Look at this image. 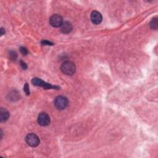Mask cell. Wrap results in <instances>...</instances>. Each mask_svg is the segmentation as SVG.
Returning a JSON list of instances; mask_svg holds the SVG:
<instances>
[{
    "mask_svg": "<svg viewBox=\"0 0 158 158\" xmlns=\"http://www.w3.org/2000/svg\"><path fill=\"white\" fill-rule=\"evenodd\" d=\"M61 70L62 73L65 75H72L75 72L76 67L73 62L66 61L62 64L61 66Z\"/></svg>",
    "mask_w": 158,
    "mask_h": 158,
    "instance_id": "6da1fadb",
    "label": "cell"
},
{
    "mask_svg": "<svg viewBox=\"0 0 158 158\" xmlns=\"http://www.w3.org/2000/svg\"><path fill=\"white\" fill-rule=\"evenodd\" d=\"M54 106L59 110L65 109L69 104V101L67 98L63 96H58L54 100Z\"/></svg>",
    "mask_w": 158,
    "mask_h": 158,
    "instance_id": "7a4b0ae2",
    "label": "cell"
},
{
    "mask_svg": "<svg viewBox=\"0 0 158 158\" xmlns=\"http://www.w3.org/2000/svg\"><path fill=\"white\" fill-rule=\"evenodd\" d=\"M25 139L27 145L31 147H37L40 144V139L35 133L28 134Z\"/></svg>",
    "mask_w": 158,
    "mask_h": 158,
    "instance_id": "3957f363",
    "label": "cell"
},
{
    "mask_svg": "<svg viewBox=\"0 0 158 158\" xmlns=\"http://www.w3.org/2000/svg\"><path fill=\"white\" fill-rule=\"evenodd\" d=\"M32 83L33 85L35 86H40L43 88L45 90L47 89H52V88H59L58 86H53L50 83H48L47 82H44L43 80H42L38 78H33L32 80Z\"/></svg>",
    "mask_w": 158,
    "mask_h": 158,
    "instance_id": "277c9868",
    "label": "cell"
},
{
    "mask_svg": "<svg viewBox=\"0 0 158 158\" xmlns=\"http://www.w3.org/2000/svg\"><path fill=\"white\" fill-rule=\"evenodd\" d=\"M38 122L41 126H47L50 124V118L46 112H42L38 115Z\"/></svg>",
    "mask_w": 158,
    "mask_h": 158,
    "instance_id": "5b68a950",
    "label": "cell"
},
{
    "mask_svg": "<svg viewBox=\"0 0 158 158\" xmlns=\"http://www.w3.org/2000/svg\"><path fill=\"white\" fill-rule=\"evenodd\" d=\"M62 23V17L59 14H54L50 18V24L53 27H59Z\"/></svg>",
    "mask_w": 158,
    "mask_h": 158,
    "instance_id": "8992f818",
    "label": "cell"
},
{
    "mask_svg": "<svg viewBox=\"0 0 158 158\" xmlns=\"http://www.w3.org/2000/svg\"><path fill=\"white\" fill-rule=\"evenodd\" d=\"M102 20H103L102 15L100 12H98L97 11H94L92 12L91 20L93 24H96V25L100 24L102 22Z\"/></svg>",
    "mask_w": 158,
    "mask_h": 158,
    "instance_id": "52a82bcc",
    "label": "cell"
},
{
    "mask_svg": "<svg viewBox=\"0 0 158 158\" xmlns=\"http://www.w3.org/2000/svg\"><path fill=\"white\" fill-rule=\"evenodd\" d=\"M72 30V25L68 21L63 22L61 26V31L64 34H68Z\"/></svg>",
    "mask_w": 158,
    "mask_h": 158,
    "instance_id": "ba28073f",
    "label": "cell"
},
{
    "mask_svg": "<svg viewBox=\"0 0 158 158\" xmlns=\"http://www.w3.org/2000/svg\"><path fill=\"white\" fill-rule=\"evenodd\" d=\"M9 118V111L3 107L0 109V122H6Z\"/></svg>",
    "mask_w": 158,
    "mask_h": 158,
    "instance_id": "9c48e42d",
    "label": "cell"
},
{
    "mask_svg": "<svg viewBox=\"0 0 158 158\" xmlns=\"http://www.w3.org/2000/svg\"><path fill=\"white\" fill-rule=\"evenodd\" d=\"M150 27L153 30H157V18L155 17L152 19L150 22Z\"/></svg>",
    "mask_w": 158,
    "mask_h": 158,
    "instance_id": "30bf717a",
    "label": "cell"
},
{
    "mask_svg": "<svg viewBox=\"0 0 158 158\" xmlns=\"http://www.w3.org/2000/svg\"><path fill=\"white\" fill-rule=\"evenodd\" d=\"M9 56L10 60L16 61L17 58V54L16 52H15L14 51H10L9 53Z\"/></svg>",
    "mask_w": 158,
    "mask_h": 158,
    "instance_id": "8fae6325",
    "label": "cell"
},
{
    "mask_svg": "<svg viewBox=\"0 0 158 158\" xmlns=\"http://www.w3.org/2000/svg\"><path fill=\"white\" fill-rule=\"evenodd\" d=\"M24 90L25 93H26V95L27 96L30 95V90H29V84L27 83H26L24 85Z\"/></svg>",
    "mask_w": 158,
    "mask_h": 158,
    "instance_id": "7c38bea8",
    "label": "cell"
},
{
    "mask_svg": "<svg viewBox=\"0 0 158 158\" xmlns=\"http://www.w3.org/2000/svg\"><path fill=\"white\" fill-rule=\"evenodd\" d=\"M20 53L23 55H27L28 54V51H27V48H26L25 47H21L20 48Z\"/></svg>",
    "mask_w": 158,
    "mask_h": 158,
    "instance_id": "4fadbf2b",
    "label": "cell"
},
{
    "mask_svg": "<svg viewBox=\"0 0 158 158\" xmlns=\"http://www.w3.org/2000/svg\"><path fill=\"white\" fill-rule=\"evenodd\" d=\"M41 43L43 45H48V46H50H50H52V45L54 44L53 43H51L50 41H48L47 40H43V41H41Z\"/></svg>",
    "mask_w": 158,
    "mask_h": 158,
    "instance_id": "5bb4252c",
    "label": "cell"
},
{
    "mask_svg": "<svg viewBox=\"0 0 158 158\" xmlns=\"http://www.w3.org/2000/svg\"><path fill=\"white\" fill-rule=\"evenodd\" d=\"M20 65L22 68L23 69H24V70H26V69L27 68V65L26 63L24 62V61H20Z\"/></svg>",
    "mask_w": 158,
    "mask_h": 158,
    "instance_id": "9a60e30c",
    "label": "cell"
},
{
    "mask_svg": "<svg viewBox=\"0 0 158 158\" xmlns=\"http://www.w3.org/2000/svg\"><path fill=\"white\" fill-rule=\"evenodd\" d=\"M0 32H1V36L3 35L5 33V30L3 28H1V30H0Z\"/></svg>",
    "mask_w": 158,
    "mask_h": 158,
    "instance_id": "2e32d148",
    "label": "cell"
}]
</instances>
